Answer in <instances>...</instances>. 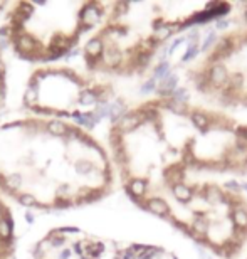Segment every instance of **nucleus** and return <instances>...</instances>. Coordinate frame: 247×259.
Masks as SVG:
<instances>
[{
  "instance_id": "obj_7",
  "label": "nucleus",
  "mask_w": 247,
  "mask_h": 259,
  "mask_svg": "<svg viewBox=\"0 0 247 259\" xmlns=\"http://www.w3.org/2000/svg\"><path fill=\"white\" fill-rule=\"evenodd\" d=\"M185 81L209 106L247 110V24L222 30L185 67Z\"/></svg>"
},
{
  "instance_id": "obj_4",
  "label": "nucleus",
  "mask_w": 247,
  "mask_h": 259,
  "mask_svg": "<svg viewBox=\"0 0 247 259\" xmlns=\"http://www.w3.org/2000/svg\"><path fill=\"white\" fill-rule=\"evenodd\" d=\"M143 214L163 221L219 259H239L247 247V194L230 180L192 182L148 200Z\"/></svg>"
},
{
  "instance_id": "obj_6",
  "label": "nucleus",
  "mask_w": 247,
  "mask_h": 259,
  "mask_svg": "<svg viewBox=\"0 0 247 259\" xmlns=\"http://www.w3.org/2000/svg\"><path fill=\"white\" fill-rule=\"evenodd\" d=\"M115 98L111 79L66 64L37 66L22 93L25 115L58 118L89 130L94 118Z\"/></svg>"
},
{
  "instance_id": "obj_9",
  "label": "nucleus",
  "mask_w": 247,
  "mask_h": 259,
  "mask_svg": "<svg viewBox=\"0 0 247 259\" xmlns=\"http://www.w3.org/2000/svg\"><path fill=\"white\" fill-rule=\"evenodd\" d=\"M239 7L242 9V12H244V24H247V4H239Z\"/></svg>"
},
{
  "instance_id": "obj_3",
  "label": "nucleus",
  "mask_w": 247,
  "mask_h": 259,
  "mask_svg": "<svg viewBox=\"0 0 247 259\" xmlns=\"http://www.w3.org/2000/svg\"><path fill=\"white\" fill-rule=\"evenodd\" d=\"M229 2H110L82 44L86 71L101 77H141L168 40L232 10Z\"/></svg>"
},
{
  "instance_id": "obj_2",
  "label": "nucleus",
  "mask_w": 247,
  "mask_h": 259,
  "mask_svg": "<svg viewBox=\"0 0 247 259\" xmlns=\"http://www.w3.org/2000/svg\"><path fill=\"white\" fill-rule=\"evenodd\" d=\"M105 145L76 123L24 115L0 121V195L34 210H74L113 195Z\"/></svg>"
},
{
  "instance_id": "obj_8",
  "label": "nucleus",
  "mask_w": 247,
  "mask_h": 259,
  "mask_svg": "<svg viewBox=\"0 0 247 259\" xmlns=\"http://www.w3.org/2000/svg\"><path fill=\"white\" fill-rule=\"evenodd\" d=\"M17 257V232L14 212L7 200L0 195V259Z\"/></svg>"
},
{
  "instance_id": "obj_5",
  "label": "nucleus",
  "mask_w": 247,
  "mask_h": 259,
  "mask_svg": "<svg viewBox=\"0 0 247 259\" xmlns=\"http://www.w3.org/2000/svg\"><path fill=\"white\" fill-rule=\"evenodd\" d=\"M110 2H9L0 39L15 58L39 66L56 64L101 24Z\"/></svg>"
},
{
  "instance_id": "obj_1",
  "label": "nucleus",
  "mask_w": 247,
  "mask_h": 259,
  "mask_svg": "<svg viewBox=\"0 0 247 259\" xmlns=\"http://www.w3.org/2000/svg\"><path fill=\"white\" fill-rule=\"evenodd\" d=\"M118 184L136 209L182 185L247 177V121L219 108L160 93L108 126Z\"/></svg>"
},
{
  "instance_id": "obj_10",
  "label": "nucleus",
  "mask_w": 247,
  "mask_h": 259,
  "mask_svg": "<svg viewBox=\"0 0 247 259\" xmlns=\"http://www.w3.org/2000/svg\"><path fill=\"white\" fill-rule=\"evenodd\" d=\"M245 259H247V257H245Z\"/></svg>"
}]
</instances>
